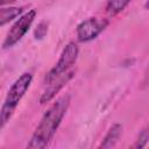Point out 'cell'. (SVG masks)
<instances>
[{"label": "cell", "instance_id": "52a82bcc", "mask_svg": "<svg viewBox=\"0 0 149 149\" xmlns=\"http://www.w3.org/2000/svg\"><path fill=\"white\" fill-rule=\"evenodd\" d=\"M121 134H122V126L120 123H114L108 129V132L105 135L99 148H113L120 140Z\"/></svg>", "mask_w": 149, "mask_h": 149}, {"label": "cell", "instance_id": "8fae6325", "mask_svg": "<svg viewBox=\"0 0 149 149\" xmlns=\"http://www.w3.org/2000/svg\"><path fill=\"white\" fill-rule=\"evenodd\" d=\"M47 33H48V23L45 21H42V22H40L37 24L34 35H35L36 40H41L47 35Z\"/></svg>", "mask_w": 149, "mask_h": 149}, {"label": "cell", "instance_id": "9c48e42d", "mask_svg": "<svg viewBox=\"0 0 149 149\" xmlns=\"http://www.w3.org/2000/svg\"><path fill=\"white\" fill-rule=\"evenodd\" d=\"M129 2L130 0H108L106 5V12L108 15L115 16L116 14L122 12L128 6Z\"/></svg>", "mask_w": 149, "mask_h": 149}, {"label": "cell", "instance_id": "5b68a950", "mask_svg": "<svg viewBox=\"0 0 149 149\" xmlns=\"http://www.w3.org/2000/svg\"><path fill=\"white\" fill-rule=\"evenodd\" d=\"M108 26L107 19H98V17H88L81 21L76 29V34L79 42H90L99 36L105 28Z\"/></svg>", "mask_w": 149, "mask_h": 149}, {"label": "cell", "instance_id": "6da1fadb", "mask_svg": "<svg viewBox=\"0 0 149 149\" xmlns=\"http://www.w3.org/2000/svg\"><path fill=\"white\" fill-rule=\"evenodd\" d=\"M71 102L70 94H64L58 98L43 114L40 123L37 125L27 148L43 149L49 146L56 130L58 129L69 106Z\"/></svg>", "mask_w": 149, "mask_h": 149}, {"label": "cell", "instance_id": "8992f818", "mask_svg": "<svg viewBox=\"0 0 149 149\" xmlns=\"http://www.w3.org/2000/svg\"><path fill=\"white\" fill-rule=\"evenodd\" d=\"M73 74H74V71H73V70L66 71V72H64L63 74H61V76H58L57 78H55L54 80H51V81L49 83V86L47 87V90L42 93V95H41V98H40V104L43 105V104L49 102V101L63 88V86L66 85V83L73 77Z\"/></svg>", "mask_w": 149, "mask_h": 149}, {"label": "cell", "instance_id": "277c9868", "mask_svg": "<svg viewBox=\"0 0 149 149\" xmlns=\"http://www.w3.org/2000/svg\"><path fill=\"white\" fill-rule=\"evenodd\" d=\"M79 54V49L78 45L74 42H70L65 45V48L63 49L61 57L58 59V62L56 63V65L47 73L45 76V83L49 84L51 80H54L55 78H57L58 76L63 74L64 72H66L77 61Z\"/></svg>", "mask_w": 149, "mask_h": 149}, {"label": "cell", "instance_id": "ba28073f", "mask_svg": "<svg viewBox=\"0 0 149 149\" xmlns=\"http://www.w3.org/2000/svg\"><path fill=\"white\" fill-rule=\"evenodd\" d=\"M22 7H6L0 8V27L17 17L22 13Z\"/></svg>", "mask_w": 149, "mask_h": 149}, {"label": "cell", "instance_id": "3957f363", "mask_svg": "<svg viewBox=\"0 0 149 149\" xmlns=\"http://www.w3.org/2000/svg\"><path fill=\"white\" fill-rule=\"evenodd\" d=\"M36 14H37L36 9H30L27 13L22 14L15 21V23L12 26V28L7 33V36H6V38H5L3 43H2V48L3 49L12 48L13 45H15L26 35V33L31 27L35 17H36Z\"/></svg>", "mask_w": 149, "mask_h": 149}, {"label": "cell", "instance_id": "7c38bea8", "mask_svg": "<svg viewBox=\"0 0 149 149\" xmlns=\"http://www.w3.org/2000/svg\"><path fill=\"white\" fill-rule=\"evenodd\" d=\"M16 0H0V6H3V5H9V3H13L15 2Z\"/></svg>", "mask_w": 149, "mask_h": 149}, {"label": "cell", "instance_id": "7a4b0ae2", "mask_svg": "<svg viewBox=\"0 0 149 149\" xmlns=\"http://www.w3.org/2000/svg\"><path fill=\"white\" fill-rule=\"evenodd\" d=\"M31 80H33L31 73L24 72L13 83V85L8 90L3 105L0 111V128H2L12 118L16 106L19 105V102L28 91Z\"/></svg>", "mask_w": 149, "mask_h": 149}, {"label": "cell", "instance_id": "30bf717a", "mask_svg": "<svg viewBox=\"0 0 149 149\" xmlns=\"http://www.w3.org/2000/svg\"><path fill=\"white\" fill-rule=\"evenodd\" d=\"M148 140H149V132H148V128H144L140 132V134L137 136V140H136L135 144L133 146V148H137V149L143 148L147 144Z\"/></svg>", "mask_w": 149, "mask_h": 149}]
</instances>
